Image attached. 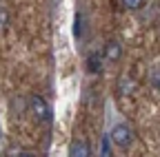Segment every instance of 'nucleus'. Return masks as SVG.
I'll list each match as a JSON object with an SVG mask.
<instances>
[{"instance_id": "obj_7", "label": "nucleus", "mask_w": 160, "mask_h": 157, "mask_svg": "<svg viewBox=\"0 0 160 157\" xmlns=\"http://www.w3.org/2000/svg\"><path fill=\"white\" fill-rule=\"evenodd\" d=\"M145 2H147V0H122V5L129 11H140V9L145 7Z\"/></svg>"}, {"instance_id": "obj_2", "label": "nucleus", "mask_w": 160, "mask_h": 157, "mask_svg": "<svg viewBox=\"0 0 160 157\" xmlns=\"http://www.w3.org/2000/svg\"><path fill=\"white\" fill-rule=\"evenodd\" d=\"M29 109H31V113L38 122H49L51 120V111H49L47 100L42 95H31L29 97Z\"/></svg>"}, {"instance_id": "obj_9", "label": "nucleus", "mask_w": 160, "mask_h": 157, "mask_svg": "<svg viewBox=\"0 0 160 157\" xmlns=\"http://www.w3.org/2000/svg\"><path fill=\"white\" fill-rule=\"evenodd\" d=\"M100 155H105V157H109L111 155V146H109V135L107 137H102V153Z\"/></svg>"}, {"instance_id": "obj_10", "label": "nucleus", "mask_w": 160, "mask_h": 157, "mask_svg": "<svg viewBox=\"0 0 160 157\" xmlns=\"http://www.w3.org/2000/svg\"><path fill=\"white\" fill-rule=\"evenodd\" d=\"M7 25V11L5 9H0V29H2Z\"/></svg>"}, {"instance_id": "obj_8", "label": "nucleus", "mask_w": 160, "mask_h": 157, "mask_svg": "<svg viewBox=\"0 0 160 157\" xmlns=\"http://www.w3.org/2000/svg\"><path fill=\"white\" fill-rule=\"evenodd\" d=\"M80 20H82V18H80V13L76 16V20H73V38L76 40H80V38H82V29H80Z\"/></svg>"}, {"instance_id": "obj_4", "label": "nucleus", "mask_w": 160, "mask_h": 157, "mask_svg": "<svg viewBox=\"0 0 160 157\" xmlns=\"http://www.w3.org/2000/svg\"><path fill=\"white\" fill-rule=\"evenodd\" d=\"M69 155H71V157H89V155H91L89 142H87V140H73L71 146H69Z\"/></svg>"}, {"instance_id": "obj_3", "label": "nucleus", "mask_w": 160, "mask_h": 157, "mask_svg": "<svg viewBox=\"0 0 160 157\" xmlns=\"http://www.w3.org/2000/svg\"><path fill=\"white\" fill-rule=\"evenodd\" d=\"M120 58H122V44H120L118 40H109V42L105 44V60L118 62Z\"/></svg>"}, {"instance_id": "obj_5", "label": "nucleus", "mask_w": 160, "mask_h": 157, "mask_svg": "<svg viewBox=\"0 0 160 157\" xmlns=\"http://www.w3.org/2000/svg\"><path fill=\"white\" fill-rule=\"evenodd\" d=\"M87 71L89 73H100V71H102V55H100L98 51L89 53V58H87Z\"/></svg>"}, {"instance_id": "obj_6", "label": "nucleus", "mask_w": 160, "mask_h": 157, "mask_svg": "<svg viewBox=\"0 0 160 157\" xmlns=\"http://www.w3.org/2000/svg\"><path fill=\"white\" fill-rule=\"evenodd\" d=\"M133 91H136V82H131L129 77H122V80L118 82V93L120 95H129Z\"/></svg>"}, {"instance_id": "obj_1", "label": "nucleus", "mask_w": 160, "mask_h": 157, "mask_svg": "<svg viewBox=\"0 0 160 157\" xmlns=\"http://www.w3.org/2000/svg\"><path fill=\"white\" fill-rule=\"evenodd\" d=\"M109 142H113L118 148H129L133 142V131L127 124H116L109 133Z\"/></svg>"}]
</instances>
